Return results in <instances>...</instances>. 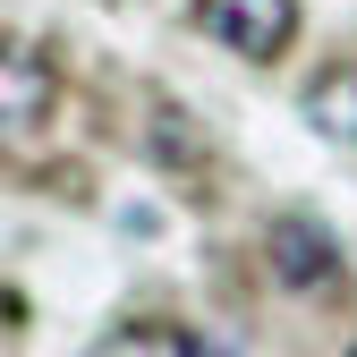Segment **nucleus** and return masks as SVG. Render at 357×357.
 <instances>
[{
  "instance_id": "obj_1",
  "label": "nucleus",
  "mask_w": 357,
  "mask_h": 357,
  "mask_svg": "<svg viewBox=\"0 0 357 357\" xmlns=\"http://www.w3.org/2000/svg\"><path fill=\"white\" fill-rule=\"evenodd\" d=\"M196 26L238 60H281L298 34V0H196Z\"/></svg>"
},
{
  "instance_id": "obj_2",
  "label": "nucleus",
  "mask_w": 357,
  "mask_h": 357,
  "mask_svg": "<svg viewBox=\"0 0 357 357\" xmlns=\"http://www.w3.org/2000/svg\"><path fill=\"white\" fill-rule=\"evenodd\" d=\"M264 247H273V273L289 281V289H315V281H332V238L315 230V221H306V213H281L273 221V230H264Z\"/></svg>"
},
{
  "instance_id": "obj_3",
  "label": "nucleus",
  "mask_w": 357,
  "mask_h": 357,
  "mask_svg": "<svg viewBox=\"0 0 357 357\" xmlns=\"http://www.w3.org/2000/svg\"><path fill=\"white\" fill-rule=\"evenodd\" d=\"M306 119H315L324 137L357 145V60H340V68H324L315 85H306Z\"/></svg>"
},
{
  "instance_id": "obj_4",
  "label": "nucleus",
  "mask_w": 357,
  "mask_h": 357,
  "mask_svg": "<svg viewBox=\"0 0 357 357\" xmlns=\"http://www.w3.org/2000/svg\"><path fill=\"white\" fill-rule=\"evenodd\" d=\"M94 357H204L178 324H119L111 340H94Z\"/></svg>"
},
{
  "instance_id": "obj_5",
  "label": "nucleus",
  "mask_w": 357,
  "mask_h": 357,
  "mask_svg": "<svg viewBox=\"0 0 357 357\" xmlns=\"http://www.w3.org/2000/svg\"><path fill=\"white\" fill-rule=\"evenodd\" d=\"M43 102H52V77L34 68V52H9V128H17V137L43 119Z\"/></svg>"
},
{
  "instance_id": "obj_6",
  "label": "nucleus",
  "mask_w": 357,
  "mask_h": 357,
  "mask_svg": "<svg viewBox=\"0 0 357 357\" xmlns=\"http://www.w3.org/2000/svg\"><path fill=\"white\" fill-rule=\"evenodd\" d=\"M349 357H357V349H349Z\"/></svg>"
}]
</instances>
